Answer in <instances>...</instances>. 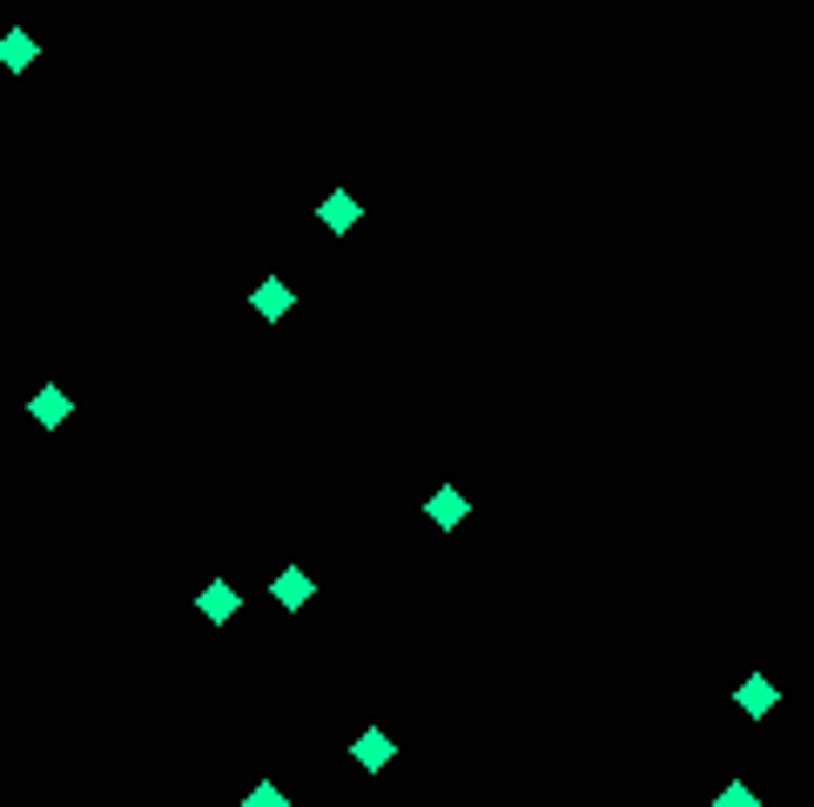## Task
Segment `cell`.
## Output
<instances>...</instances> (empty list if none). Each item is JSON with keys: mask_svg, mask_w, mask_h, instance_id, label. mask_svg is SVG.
I'll return each mask as SVG.
<instances>
[{"mask_svg": "<svg viewBox=\"0 0 814 807\" xmlns=\"http://www.w3.org/2000/svg\"><path fill=\"white\" fill-rule=\"evenodd\" d=\"M316 222L331 229V235H344V229H357V222H364V202H357L351 189H337V196H323V202H316Z\"/></svg>", "mask_w": 814, "mask_h": 807, "instance_id": "cell-4", "label": "cell"}, {"mask_svg": "<svg viewBox=\"0 0 814 807\" xmlns=\"http://www.w3.org/2000/svg\"><path fill=\"white\" fill-rule=\"evenodd\" d=\"M390 754H397V747H390L384 726H371V734H357V741H351V761H357L364 774H384V767H390Z\"/></svg>", "mask_w": 814, "mask_h": 807, "instance_id": "cell-6", "label": "cell"}, {"mask_svg": "<svg viewBox=\"0 0 814 807\" xmlns=\"http://www.w3.org/2000/svg\"><path fill=\"white\" fill-rule=\"evenodd\" d=\"M34 54H41V48H34V34H28V28L0 34V67H14V74H21V67H34Z\"/></svg>", "mask_w": 814, "mask_h": 807, "instance_id": "cell-9", "label": "cell"}, {"mask_svg": "<svg viewBox=\"0 0 814 807\" xmlns=\"http://www.w3.org/2000/svg\"><path fill=\"white\" fill-rule=\"evenodd\" d=\"M28 411H34V425H41V431H61V425H67V411H74V404H67V390H61V384H41V390H34V404H28Z\"/></svg>", "mask_w": 814, "mask_h": 807, "instance_id": "cell-7", "label": "cell"}, {"mask_svg": "<svg viewBox=\"0 0 814 807\" xmlns=\"http://www.w3.org/2000/svg\"><path fill=\"white\" fill-rule=\"evenodd\" d=\"M713 807H761V794H754L748 780H727V787L713 794Z\"/></svg>", "mask_w": 814, "mask_h": 807, "instance_id": "cell-10", "label": "cell"}, {"mask_svg": "<svg viewBox=\"0 0 814 807\" xmlns=\"http://www.w3.org/2000/svg\"><path fill=\"white\" fill-rule=\"evenodd\" d=\"M242 807H290V794H283L276 780H257L250 794H242Z\"/></svg>", "mask_w": 814, "mask_h": 807, "instance_id": "cell-11", "label": "cell"}, {"mask_svg": "<svg viewBox=\"0 0 814 807\" xmlns=\"http://www.w3.org/2000/svg\"><path fill=\"white\" fill-rule=\"evenodd\" d=\"M270 599H276L283 612H303V606L316 599V579L303 573V565H283V573H276V586H270Z\"/></svg>", "mask_w": 814, "mask_h": 807, "instance_id": "cell-3", "label": "cell"}, {"mask_svg": "<svg viewBox=\"0 0 814 807\" xmlns=\"http://www.w3.org/2000/svg\"><path fill=\"white\" fill-rule=\"evenodd\" d=\"M425 518H431L438 532H458V525L471 518V505H465V492H458V484H438V492L425 499Z\"/></svg>", "mask_w": 814, "mask_h": 807, "instance_id": "cell-2", "label": "cell"}, {"mask_svg": "<svg viewBox=\"0 0 814 807\" xmlns=\"http://www.w3.org/2000/svg\"><path fill=\"white\" fill-rule=\"evenodd\" d=\"M196 606H202V619H209V626H229L242 599H236V586H222V579H216V586H202V599H196Z\"/></svg>", "mask_w": 814, "mask_h": 807, "instance_id": "cell-8", "label": "cell"}, {"mask_svg": "<svg viewBox=\"0 0 814 807\" xmlns=\"http://www.w3.org/2000/svg\"><path fill=\"white\" fill-rule=\"evenodd\" d=\"M734 706H741V713H748V720H768V713H774V706H781V687H774V680H768V673H748V680H741V687H734Z\"/></svg>", "mask_w": 814, "mask_h": 807, "instance_id": "cell-1", "label": "cell"}, {"mask_svg": "<svg viewBox=\"0 0 814 807\" xmlns=\"http://www.w3.org/2000/svg\"><path fill=\"white\" fill-rule=\"evenodd\" d=\"M250 303H257V316H263V323H283V316H290V310H296V290H290V283H283V276H263V283H257V296H250Z\"/></svg>", "mask_w": 814, "mask_h": 807, "instance_id": "cell-5", "label": "cell"}]
</instances>
